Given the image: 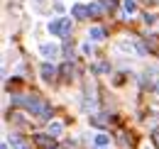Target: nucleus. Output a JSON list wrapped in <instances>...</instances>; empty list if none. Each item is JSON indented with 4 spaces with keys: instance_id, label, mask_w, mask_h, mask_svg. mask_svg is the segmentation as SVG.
Masks as SVG:
<instances>
[{
    "instance_id": "8",
    "label": "nucleus",
    "mask_w": 159,
    "mask_h": 149,
    "mask_svg": "<svg viewBox=\"0 0 159 149\" xmlns=\"http://www.w3.org/2000/svg\"><path fill=\"white\" fill-rule=\"evenodd\" d=\"M122 7H125L127 15H135V12H137V2H135V0H122Z\"/></svg>"
},
{
    "instance_id": "4",
    "label": "nucleus",
    "mask_w": 159,
    "mask_h": 149,
    "mask_svg": "<svg viewBox=\"0 0 159 149\" xmlns=\"http://www.w3.org/2000/svg\"><path fill=\"white\" fill-rule=\"evenodd\" d=\"M57 137H52V134H37L34 137V142H37V147L42 149H57V142H54Z\"/></svg>"
},
{
    "instance_id": "5",
    "label": "nucleus",
    "mask_w": 159,
    "mask_h": 149,
    "mask_svg": "<svg viewBox=\"0 0 159 149\" xmlns=\"http://www.w3.org/2000/svg\"><path fill=\"white\" fill-rule=\"evenodd\" d=\"M71 15L76 20H83V17H88V7H83V5H74L71 7Z\"/></svg>"
},
{
    "instance_id": "3",
    "label": "nucleus",
    "mask_w": 159,
    "mask_h": 149,
    "mask_svg": "<svg viewBox=\"0 0 159 149\" xmlns=\"http://www.w3.org/2000/svg\"><path fill=\"white\" fill-rule=\"evenodd\" d=\"M39 54L44 56L47 61H54V59L59 56V47H57V44H49V42H47V44H42V47H39Z\"/></svg>"
},
{
    "instance_id": "11",
    "label": "nucleus",
    "mask_w": 159,
    "mask_h": 149,
    "mask_svg": "<svg viewBox=\"0 0 159 149\" xmlns=\"http://www.w3.org/2000/svg\"><path fill=\"white\" fill-rule=\"evenodd\" d=\"M10 144H12L15 149H25V142H22L20 137H10Z\"/></svg>"
},
{
    "instance_id": "6",
    "label": "nucleus",
    "mask_w": 159,
    "mask_h": 149,
    "mask_svg": "<svg viewBox=\"0 0 159 149\" xmlns=\"http://www.w3.org/2000/svg\"><path fill=\"white\" fill-rule=\"evenodd\" d=\"M88 37L93 39V42H100V39L105 37V32H103V27H91L88 29Z\"/></svg>"
},
{
    "instance_id": "10",
    "label": "nucleus",
    "mask_w": 159,
    "mask_h": 149,
    "mask_svg": "<svg viewBox=\"0 0 159 149\" xmlns=\"http://www.w3.org/2000/svg\"><path fill=\"white\" fill-rule=\"evenodd\" d=\"M100 12H103V10H100L98 2H91V5H88V15H91V17H98Z\"/></svg>"
},
{
    "instance_id": "12",
    "label": "nucleus",
    "mask_w": 159,
    "mask_h": 149,
    "mask_svg": "<svg viewBox=\"0 0 159 149\" xmlns=\"http://www.w3.org/2000/svg\"><path fill=\"white\" fill-rule=\"evenodd\" d=\"M154 142H157V147H159V130H154Z\"/></svg>"
},
{
    "instance_id": "13",
    "label": "nucleus",
    "mask_w": 159,
    "mask_h": 149,
    "mask_svg": "<svg viewBox=\"0 0 159 149\" xmlns=\"http://www.w3.org/2000/svg\"><path fill=\"white\" fill-rule=\"evenodd\" d=\"M2 149H7V144H2Z\"/></svg>"
},
{
    "instance_id": "9",
    "label": "nucleus",
    "mask_w": 159,
    "mask_h": 149,
    "mask_svg": "<svg viewBox=\"0 0 159 149\" xmlns=\"http://www.w3.org/2000/svg\"><path fill=\"white\" fill-rule=\"evenodd\" d=\"M93 142H96V144H98V147L103 149V147H108V144H110V137L100 132V134H96V139H93Z\"/></svg>"
},
{
    "instance_id": "2",
    "label": "nucleus",
    "mask_w": 159,
    "mask_h": 149,
    "mask_svg": "<svg viewBox=\"0 0 159 149\" xmlns=\"http://www.w3.org/2000/svg\"><path fill=\"white\" fill-rule=\"evenodd\" d=\"M39 74H42V78H44L47 83H52V81L57 78V66H54L52 61H44V64H42V69H39Z\"/></svg>"
},
{
    "instance_id": "7",
    "label": "nucleus",
    "mask_w": 159,
    "mask_h": 149,
    "mask_svg": "<svg viewBox=\"0 0 159 149\" xmlns=\"http://www.w3.org/2000/svg\"><path fill=\"white\" fill-rule=\"evenodd\" d=\"M61 132H64V125H61V122H49V134H52V137H61Z\"/></svg>"
},
{
    "instance_id": "1",
    "label": "nucleus",
    "mask_w": 159,
    "mask_h": 149,
    "mask_svg": "<svg viewBox=\"0 0 159 149\" xmlns=\"http://www.w3.org/2000/svg\"><path fill=\"white\" fill-rule=\"evenodd\" d=\"M47 29H49L52 34H57V37H71L74 25H71V20H69V17H59V20H54V22H49Z\"/></svg>"
},
{
    "instance_id": "14",
    "label": "nucleus",
    "mask_w": 159,
    "mask_h": 149,
    "mask_svg": "<svg viewBox=\"0 0 159 149\" xmlns=\"http://www.w3.org/2000/svg\"><path fill=\"white\" fill-rule=\"evenodd\" d=\"M103 149H105V147H103Z\"/></svg>"
}]
</instances>
